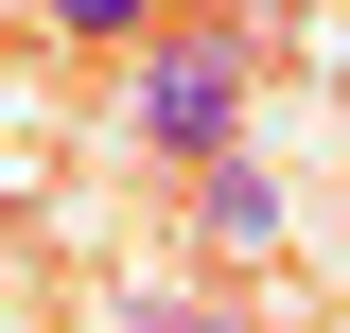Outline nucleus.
<instances>
[{
  "instance_id": "1",
  "label": "nucleus",
  "mask_w": 350,
  "mask_h": 333,
  "mask_svg": "<svg viewBox=\"0 0 350 333\" xmlns=\"http://www.w3.org/2000/svg\"><path fill=\"white\" fill-rule=\"evenodd\" d=\"M123 71H140V88H123V140H140L158 175H193V158H228V140H245V88H262V36H245V18L211 0V18H158V36H140Z\"/></svg>"
},
{
  "instance_id": "2",
  "label": "nucleus",
  "mask_w": 350,
  "mask_h": 333,
  "mask_svg": "<svg viewBox=\"0 0 350 333\" xmlns=\"http://www.w3.org/2000/svg\"><path fill=\"white\" fill-rule=\"evenodd\" d=\"M175 193H193V263H280V246H298V210H280V175H262L245 140H228V158H193Z\"/></svg>"
},
{
  "instance_id": "3",
  "label": "nucleus",
  "mask_w": 350,
  "mask_h": 333,
  "mask_svg": "<svg viewBox=\"0 0 350 333\" xmlns=\"http://www.w3.org/2000/svg\"><path fill=\"white\" fill-rule=\"evenodd\" d=\"M175 0H36V36H70V53H140Z\"/></svg>"
},
{
  "instance_id": "4",
  "label": "nucleus",
  "mask_w": 350,
  "mask_h": 333,
  "mask_svg": "<svg viewBox=\"0 0 350 333\" xmlns=\"http://www.w3.org/2000/svg\"><path fill=\"white\" fill-rule=\"evenodd\" d=\"M123 333H228V298H140Z\"/></svg>"
}]
</instances>
